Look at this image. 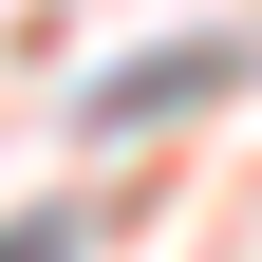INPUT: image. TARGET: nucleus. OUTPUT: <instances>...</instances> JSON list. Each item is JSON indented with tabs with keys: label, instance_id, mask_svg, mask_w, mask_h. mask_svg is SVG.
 <instances>
[{
	"label": "nucleus",
	"instance_id": "1",
	"mask_svg": "<svg viewBox=\"0 0 262 262\" xmlns=\"http://www.w3.org/2000/svg\"><path fill=\"white\" fill-rule=\"evenodd\" d=\"M225 75V38H169V56H131L113 94H94V131H131V113H169V94H206Z\"/></svg>",
	"mask_w": 262,
	"mask_h": 262
},
{
	"label": "nucleus",
	"instance_id": "2",
	"mask_svg": "<svg viewBox=\"0 0 262 262\" xmlns=\"http://www.w3.org/2000/svg\"><path fill=\"white\" fill-rule=\"evenodd\" d=\"M0 262H56V225H0Z\"/></svg>",
	"mask_w": 262,
	"mask_h": 262
}]
</instances>
